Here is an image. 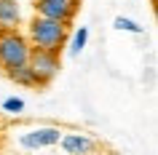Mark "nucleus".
I'll list each match as a JSON object with an SVG mask.
<instances>
[{"label":"nucleus","mask_w":158,"mask_h":155,"mask_svg":"<svg viewBox=\"0 0 158 155\" xmlns=\"http://www.w3.org/2000/svg\"><path fill=\"white\" fill-rule=\"evenodd\" d=\"M27 40H30L32 48H43V51L59 54V51L64 48V43H67V24L35 14L30 19V24H27Z\"/></svg>","instance_id":"obj_1"},{"label":"nucleus","mask_w":158,"mask_h":155,"mask_svg":"<svg viewBox=\"0 0 158 155\" xmlns=\"http://www.w3.org/2000/svg\"><path fill=\"white\" fill-rule=\"evenodd\" d=\"M30 40L19 30H0V70L11 72L14 67L27 64L30 59Z\"/></svg>","instance_id":"obj_2"},{"label":"nucleus","mask_w":158,"mask_h":155,"mask_svg":"<svg viewBox=\"0 0 158 155\" xmlns=\"http://www.w3.org/2000/svg\"><path fill=\"white\" fill-rule=\"evenodd\" d=\"M59 137H62V128L59 126H30V128L19 131L16 145L27 153H38V150H51L56 147Z\"/></svg>","instance_id":"obj_3"},{"label":"nucleus","mask_w":158,"mask_h":155,"mask_svg":"<svg viewBox=\"0 0 158 155\" xmlns=\"http://www.w3.org/2000/svg\"><path fill=\"white\" fill-rule=\"evenodd\" d=\"M27 64H30V70L35 72V78H38L40 86H48V83L59 75V70H62V59H59V54H54V51L30 48Z\"/></svg>","instance_id":"obj_4"},{"label":"nucleus","mask_w":158,"mask_h":155,"mask_svg":"<svg viewBox=\"0 0 158 155\" xmlns=\"http://www.w3.org/2000/svg\"><path fill=\"white\" fill-rule=\"evenodd\" d=\"M56 147L64 155H91L102 145H99V139L94 134H89V131H62Z\"/></svg>","instance_id":"obj_5"},{"label":"nucleus","mask_w":158,"mask_h":155,"mask_svg":"<svg viewBox=\"0 0 158 155\" xmlns=\"http://www.w3.org/2000/svg\"><path fill=\"white\" fill-rule=\"evenodd\" d=\"M78 3L81 0H35V14L40 16H48V19H56L62 24H73L75 14H78Z\"/></svg>","instance_id":"obj_6"},{"label":"nucleus","mask_w":158,"mask_h":155,"mask_svg":"<svg viewBox=\"0 0 158 155\" xmlns=\"http://www.w3.org/2000/svg\"><path fill=\"white\" fill-rule=\"evenodd\" d=\"M22 6L19 0H0V30H19Z\"/></svg>","instance_id":"obj_7"},{"label":"nucleus","mask_w":158,"mask_h":155,"mask_svg":"<svg viewBox=\"0 0 158 155\" xmlns=\"http://www.w3.org/2000/svg\"><path fill=\"white\" fill-rule=\"evenodd\" d=\"M6 75H8L16 86H24V88H40V83H38L35 72L30 70V64H19V67H14V70L6 72Z\"/></svg>","instance_id":"obj_8"},{"label":"nucleus","mask_w":158,"mask_h":155,"mask_svg":"<svg viewBox=\"0 0 158 155\" xmlns=\"http://www.w3.org/2000/svg\"><path fill=\"white\" fill-rule=\"evenodd\" d=\"M64 46H67V54H70V56H81L86 51V46H89V27H78L73 32V38H70Z\"/></svg>","instance_id":"obj_9"},{"label":"nucleus","mask_w":158,"mask_h":155,"mask_svg":"<svg viewBox=\"0 0 158 155\" xmlns=\"http://www.w3.org/2000/svg\"><path fill=\"white\" fill-rule=\"evenodd\" d=\"M113 27H115L118 32H129V35H142L145 32L139 22H134V19H129V16H115Z\"/></svg>","instance_id":"obj_10"},{"label":"nucleus","mask_w":158,"mask_h":155,"mask_svg":"<svg viewBox=\"0 0 158 155\" xmlns=\"http://www.w3.org/2000/svg\"><path fill=\"white\" fill-rule=\"evenodd\" d=\"M24 107H27V102L22 96H8V99H3L0 110L8 112V115H19V112H24Z\"/></svg>","instance_id":"obj_11"}]
</instances>
